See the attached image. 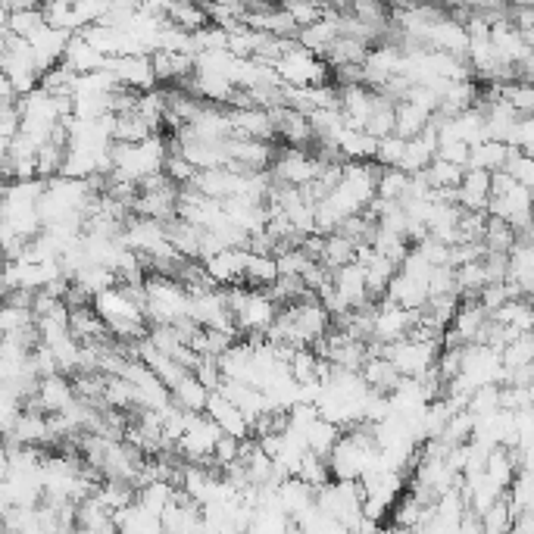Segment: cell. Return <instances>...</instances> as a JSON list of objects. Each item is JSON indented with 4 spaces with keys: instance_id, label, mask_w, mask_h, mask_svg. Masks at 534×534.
Instances as JSON below:
<instances>
[{
    "instance_id": "1",
    "label": "cell",
    "mask_w": 534,
    "mask_h": 534,
    "mask_svg": "<svg viewBox=\"0 0 534 534\" xmlns=\"http://www.w3.org/2000/svg\"><path fill=\"white\" fill-rule=\"evenodd\" d=\"M169 157V141L154 135L141 144H113L110 147V175L125 185H141L144 178L163 172V163Z\"/></svg>"
},
{
    "instance_id": "2",
    "label": "cell",
    "mask_w": 534,
    "mask_h": 534,
    "mask_svg": "<svg viewBox=\"0 0 534 534\" xmlns=\"http://www.w3.org/2000/svg\"><path fill=\"white\" fill-rule=\"evenodd\" d=\"M141 307L147 328L150 325H178L191 313L188 291L169 275H147L141 285Z\"/></svg>"
},
{
    "instance_id": "3",
    "label": "cell",
    "mask_w": 534,
    "mask_h": 534,
    "mask_svg": "<svg viewBox=\"0 0 534 534\" xmlns=\"http://www.w3.org/2000/svg\"><path fill=\"white\" fill-rule=\"evenodd\" d=\"M275 75L285 88H319V85H332V69L325 66L316 54H310L307 47H300L291 41V47L282 57L275 60Z\"/></svg>"
},
{
    "instance_id": "4",
    "label": "cell",
    "mask_w": 534,
    "mask_h": 534,
    "mask_svg": "<svg viewBox=\"0 0 534 534\" xmlns=\"http://www.w3.org/2000/svg\"><path fill=\"white\" fill-rule=\"evenodd\" d=\"M328 163L319 160L313 150H297V147H282L275 150L272 166H269V178L272 185H285V188H307L322 175Z\"/></svg>"
},
{
    "instance_id": "5",
    "label": "cell",
    "mask_w": 534,
    "mask_h": 534,
    "mask_svg": "<svg viewBox=\"0 0 534 534\" xmlns=\"http://www.w3.org/2000/svg\"><path fill=\"white\" fill-rule=\"evenodd\" d=\"M378 353L385 356V360L394 366V372L400 378H425L431 369H435V360L441 353L438 341H413V338H403L394 344L378 347Z\"/></svg>"
},
{
    "instance_id": "6",
    "label": "cell",
    "mask_w": 534,
    "mask_h": 534,
    "mask_svg": "<svg viewBox=\"0 0 534 534\" xmlns=\"http://www.w3.org/2000/svg\"><path fill=\"white\" fill-rule=\"evenodd\" d=\"M219 438H222L219 428L207 416H203V413H188L185 431H182V438H178L175 450L182 453L185 463H191V466H210Z\"/></svg>"
},
{
    "instance_id": "7",
    "label": "cell",
    "mask_w": 534,
    "mask_h": 534,
    "mask_svg": "<svg viewBox=\"0 0 534 534\" xmlns=\"http://www.w3.org/2000/svg\"><path fill=\"white\" fill-rule=\"evenodd\" d=\"M419 322V313L413 310H400L391 300H375L372 303V344L385 347L394 341H403L413 332V325Z\"/></svg>"
},
{
    "instance_id": "8",
    "label": "cell",
    "mask_w": 534,
    "mask_h": 534,
    "mask_svg": "<svg viewBox=\"0 0 534 534\" xmlns=\"http://www.w3.org/2000/svg\"><path fill=\"white\" fill-rule=\"evenodd\" d=\"M104 72H110L116 85L132 91V94H147L157 88V75H154V66H150V57L144 54H135V57H113L107 60Z\"/></svg>"
},
{
    "instance_id": "9",
    "label": "cell",
    "mask_w": 534,
    "mask_h": 534,
    "mask_svg": "<svg viewBox=\"0 0 534 534\" xmlns=\"http://www.w3.org/2000/svg\"><path fill=\"white\" fill-rule=\"evenodd\" d=\"M75 400H79V397H75L72 378L57 372V375H47V378L38 381L35 397L25 406H35V410H41L44 416H60L63 410H69Z\"/></svg>"
},
{
    "instance_id": "10",
    "label": "cell",
    "mask_w": 534,
    "mask_h": 534,
    "mask_svg": "<svg viewBox=\"0 0 534 534\" xmlns=\"http://www.w3.org/2000/svg\"><path fill=\"white\" fill-rule=\"evenodd\" d=\"M203 416H207L216 428H219V435L222 438H235V441H250V425L247 419L235 410L232 403H228L219 391H213L207 397V406H203Z\"/></svg>"
},
{
    "instance_id": "11",
    "label": "cell",
    "mask_w": 534,
    "mask_h": 534,
    "mask_svg": "<svg viewBox=\"0 0 534 534\" xmlns=\"http://www.w3.org/2000/svg\"><path fill=\"white\" fill-rule=\"evenodd\" d=\"M244 257H247V250H219L216 257L210 260H203V272H207L210 282L225 291V288H238L244 285Z\"/></svg>"
},
{
    "instance_id": "12",
    "label": "cell",
    "mask_w": 534,
    "mask_h": 534,
    "mask_svg": "<svg viewBox=\"0 0 534 534\" xmlns=\"http://www.w3.org/2000/svg\"><path fill=\"white\" fill-rule=\"evenodd\" d=\"M332 291L341 297V303L347 310H360L369 307V291H366V272L360 263H347L341 269L332 272Z\"/></svg>"
},
{
    "instance_id": "13",
    "label": "cell",
    "mask_w": 534,
    "mask_h": 534,
    "mask_svg": "<svg viewBox=\"0 0 534 534\" xmlns=\"http://www.w3.org/2000/svg\"><path fill=\"white\" fill-rule=\"evenodd\" d=\"M488 200H491V175L466 169L460 188L453 191V203L463 213H488Z\"/></svg>"
},
{
    "instance_id": "14",
    "label": "cell",
    "mask_w": 534,
    "mask_h": 534,
    "mask_svg": "<svg viewBox=\"0 0 534 534\" xmlns=\"http://www.w3.org/2000/svg\"><path fill=\"white\" fill-rule=\"evenodd\" d=\"M225 113H228V125H232V138L263 141V144H269L275 138V129H272L266 110L250 107V110H225Z\"/></svg>"
},
{
    "instance_id": "15",
    "label": "cell",
    "mask_w": 534,
    "mask_h": 534,
    "mask_svg": "<svg viewBox=\"0 0 534 534\" xmlns=\"http://www.w3.org/2000/svg\"><path fill=\"white\" fill-rule=\"evenodd\" d=\"M438 154V135H435V122L425 125V132L406 141L403 147V160H400V172L406 175H422L428 169V163Z\"/></svg>"
},
{
    "instance_id": "16",
    "label": "cell",
    "mask_w": 534,
    "mask_h": 534,
    "mask_svg": "<svg viewBox=\"0 0 534 534\" xmlns=\"http://www.w3.org/2000/svg\"><path fill=\"white\" fill-rule=\"evenodd\" d=\"M313 497H316V491L303 485L300 478H285V481H278V485H275V506H278V510H282L291 522L310 510Z\"/></svg>"
},
{
    "instance_id": "17",
    "label": "cell",
    "mask_w": 534,
    "mask_h": 534,
    "mask_svg": "<svg viewBox=\"0 0 534 534\" xmlns=\"http://www.w3.org/2000/svg\"><path fill=\"white\" fill-rule=\"evenodd\" d=\"M385 300L397 303L400 310L422 313L425 303H428V288H425V282H419V278H410V275L397 272V275L391 278L388 291H385Z\"/></svg>"
},
{
    "instance_id": "18",
    "label": "cell",
    "mask_w": 534,
    "mask_h": 534,
    "mask_svg": "<svg viewBox=\"0 0 534 534\" xmlns=\"http://www.w3.org/2000/svg\"><path fill=\"white\" fill-rule=\"evenodd\" d=\"M63 66L72 75H91V72H104L107 57H100L82 35H72L66 44V54H63Z\"/></svg>"
},
{
    "instance_id": "19",
    "label": "cell",
    "mask_w": 534,
    "mask_h": 534,
    "mask_svg": "<svg viewBox=\"0 0 534 534\" xmlns=\"http://www.w3.org/2000/svg\"><path fill=\"white\" fill-rule=\"evenodd\" d=\"M278 282V263L275 253H250L244 257V288L269 291Z\"/></svg>"
},
{
    "instance_id": "20",
    "label": "cell",
    "mask_w": 534,
    "mask_h": 534,
    "mask_svg": "<svg viewBox=\"0 0 534 534\" xmlns=\"http://www.w3.org/2000/svg\"><path fill=\"white\" fill-rule=\"evenodd\" d=\"M360 378L366 381L369 391H378V394H391L394 385L400 381V375L394 372V366L381 353H369L366 356V363L360 366Z\"/></svg>"
},
{
    "instance_id": "21",
    "label": "cell",
    "mask_w": 534,
    "mask_h": 534,
    "mask_svg": "<svg viewBox=\"0 0 534 534\" xmlns=\"http://www.w3.org/2000/svg\"><path fill=\"white\" fill-rule=\"evenodd\" d=\"M150 66H154V75L157 82H178V88H182L191 72H194V57H185V54H150Z\"/></svg>"
},
{
    "instance_id": "22",
    "label": "cell",
    "mask_w": 534,
    "mask_h": 534,
    "mask_svg": "<svg viewBox=\"0 0 534 534\" xmlns=\"http://www.w3.org/2000/svg\"><path fill=\"white\" fill-rule=\"evenodd\" d=\"M431 122V113H425L422 107L410 104V100H397L394 104V135L410 141L416 135L425 132V125Z\"/></svg>"
},
{
    "instance_id": "23",
    "label": "cell",
    "mask_w": 534,
    "mask_h": 534,
    "mask_svg": "<svg viewBox=\"0 0 534 534\" xmlns=\"http://www.w3.org/2000/svg\"><path fill=\"white\" fill-rule=\"evenodd\" d=\"M488 319L494 325L510 328V332H516V335H531V322H534L528 300H506L503 307H497Z\"/></svg>"
},
{
    "instance_id": "24",
    "label": "cell",
    "mask_w": 534,
    "mask_h": 534,
    "mask_svg": "<svg viewBox=\"0 0 534 534\" xmlns=\"http://www.w3.org/2000/svg\"><path fill=\"white\" fill-rule=\"evenodd\" d=\"M169 397H172V406H178L182 413H203V406H207L210 391L203 388L200 381L188 372V375L169 391Z\"/></svg>"
},
{
    "instance_id": "25",
    "label": "cell",
    "mask_w": 534,
    "mask_h": 534,
    "mask_svg": "<svg viewBox=\"0 0 534 534\" xmlns=\"http://www.w3.org/2000/svg\"><path fill=\"white\" fill-rule=\"evenodd\" d=\"M506 157H510V147H503V144H497V141H481V144L469 147V163H466V169L494 175V172L503 169Z\"/></svg>"
},
{
    "instance_id": "26",
    "label": "cell",
    "mask_w": 534,
    "mask_h": 534,
    "mask_svg": "<svg viewBox=\"0 0 534 534\" xmlns=\"http://www.w3.org/2000/svg\"><path fill=\"white\" fill-rule=\"evenodd\" d=\"M338 438H341V428H335L332 422H325V419H316L307 431H303V444H307V453L322 456V460H328V453L335 450Z\"/></svg>"
},
{
    "instance_id": "27",
    "label": "cell",
    "mask_w": 534,
    "mask_h": 534,
    "mask_svg": "<svg viewBox=\"0 0 534 534\" xmlns=\"http://www.w3.org/2000/svg\"><path fill=\"white\" fill-rule=\"evenodd\" d=\"M166 22L188 35L200 32L203 25H210L207 13H203V7H197V4H166Z\"/></svg>"
},
{
    "instance_id": "28",
    "label": "cell",
    "mask_w": 534,
    "mask_h": 534,
    "mask_svg": "<svg viewBox=\"0 0 534 534\" xmlns=\"http://www.w3.org/2000/svg\"><path fill=\"white\" fill-rule=\"evenodd\" d=\"M406 185H410V175L400 169H378L375 178V197L385 203H400L406 194Z\"/></svg>"
},
{
    "instance_id": "29",
    "label": "cell",
    "mask_w": 534,
    "mask_h": 534,
    "mask_svg": "<svg viewBox=\"0 0 534 534\" xmlns=\"http://www.w3.org/2000/svg\"><path fill=\"white\" fill-rule=\"evenodd\" d=\"M531 356H534L531 335H519V338H513L510 344L500 350V363H503L506 372H516V369H528L531 366Z\"/></svg>"
},
{
    "instance_id": "30",
    "label": "cell",
    "mask_w": 534,
    "mask_h": 534,
    "mask_svg": "<svg viewBox=\"0 0 534 534\" xmlns=\"http://www.w3.org/2000/svg\"><path fill=\"white\" fill-rule=\"evenodd\" d=\"M513 519H516V513L510 510L506 497H500L494 506H488V510L478 516V522H481V528H485V534H510V531H513Z\"/></svg>"
},
{
    "instance_id": "31",
    "label": "cell",
    "mask_w": 534,
    "mask_h": 534,
    "mask_svg": "<svg viewBox=\"0 0 534 534\" xmlns=\"http://www.w3.org/2000/svg\"><path fill=\"white\" fill-rule=\"evenodd\" d=\"M294 478H300L307 488L319 491V488H325V485H328V481H332V472H328V463L322 460V456L303 453V460H300V466H297V475H294Z\"/></svg>"
},
{
    "instance_id": "32",
    "label": "cell",
    "mask_w": 534,
    "mask_h": 534,
    "mask_svg": "<svg viewBox=\"0 0 534 534\" xmlns=\"http://www.w3.org/2000/svg\"><path fill=\"white\" fill-rule=\"evenodd\" d=\"M506 503H510V510L519 516V513H531V478H528V469H519L516 478L510 481V488H506Z\"/></svg>"
},
{
    "instance_id": "33",
    "label": "cell",
    "mask_w": 534,
    "mask_h": 534,
    "mask_svg": "<svg viewBox=\"0 0 534 534\" xmlns=\"http://www.w3.org/2000/svg\"><path fill=\"white\" fill-rule=\"evenodd\" d=\"M500 172H506L516 185H522L528 191L534 185V160H531V154H519V150H510V157H506V163H503Z\"/></svg>"
},
{
    "instance_id": "34",
    "label": "cell",
    "mask_w": 534,
    "mask_h": 534,
    "mask_svg": "<svg viewBox=\"0 0 534 534\" xmlns=\"http://www.w3.org/2000/svg\"><path fill=\"white\" fill-rule=\"evenodd\" d=\"M403 147H406V141H403V138H397V135L381 138V141H378V147H375V157H372V163H375L378 169H400Z\"/></svg>"
},
{
    "instance_id": "35",
    "label": "cell",
    "mask_w": 534,
    "mask_h": 534,
    "mask_svg": "<svg viewBox=\"0 0 534 534\" xmlns=\"http://www.w3.org/2000/svg\"><path fill=\"white\" fill-rule=\"evenodd\" d=\"M282 10L288 13V19L294 22V29L300 32V29H310L313 22H319L328 7H319V4H285Z\"/></svg>"
},
{
    "instance_id": "36",
    "label": "cell",
    "mask_w": 534,
    "mask_h": 534,
    "mask_svg": "<svg viewBox=\"0 0 534 534\" xmlns=\"http://www.w3.org/2000/svg\"><path fill=\"white\" fill-rule=\"evenodd\" d=\"M19 135V100H0V138L13 141Z\"/></svg>"
},
{
    "instance_id": "37",
    "label": "cell",
    "mask_w": 534,
    "mask_h": 534,
    "mask_svg": "<svg viewBox=\"0 0 534 534\" xmlns=\"http://www.w3.org/2000/svg\"><path fill=\"white\" fill-rule=\"evenodd\" d=\"M456 534H485V528H481V522L469 513L460 525H456Z\"/></svg>"
},
{
    "instance_id": "38",
    "label": "cell",
    "mask_w": 534,
    "mask_h": 534,
    "mask_svg": "<svg viewBox=\"0 0 534 534\" xmlns=\"http://www.w3.org/2000/svg\"><path fill=\"white\" fill-rule=\"evenodd\" d=\"M7 472H10V450L4 441H0V481L7 478Z\"/></svg>"
},
{
    "instance_id": "39",
    "label": "cell",
    "mask_w": 534,
    "mask_h": 534,
    "mask_svg": "<svg viewBox=\"0 0 534 534\" xmlns=\"http://www.w3.org/2000/svg\"><path fill=\"white\" fill-rule=\"evenodd\" d=\"M7 150H10V141L0 138V160H7Z\"/></svg>"
}]
</instances>
